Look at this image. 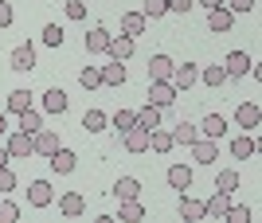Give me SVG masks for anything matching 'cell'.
<instances>
[{"label": "cell", "instance_id": "obj_40", "mask_svg": "<svg viewBox=\"0 0 262 223\" xmlns=\"http://www.w3.org/2000/svg\"><path fill=\"white\" fill-rule=\"evenodd\" d=\"M63 12H67V20H86V4L82 0H67Z\"/></svg>", "mask_w": 262, "mask_h": 223}, {"label": "cell", "instance_id": "obj_26", "mask_svg": "<svg viewBox=\"0 0 262 223\" xmlns=\"http://www.w3.org/2000/svg\"><path fill=\"white\" fill-rule=\"evenodd\" d=\"M43 110H47V114H63V110H67V94H63L59 86H51V90L43 94Z\"/></svg>", "mask_w": 262, "mask_h": 223}, {"label": "cell", "instance_id": "obj_33", "mask_svg": "<svg viewBox=\"0 0 262 223\" xmlns=\"http://www.w3.org/2000/svg\"><path fill=\"white\" fill-rule=\"evenodd\" d=\"M145 8H141V16L145 20H161L164 12H168V0H141Z\"/></svg>", "mask_w": 262, "mask_h": 223}, {"label": "cell", "instance_id": "obj_11", "mask_svg": "<svg viewBox=\"0 0 262 223\" xmlns=\"http://www.w3.org/2000/svg\"><path fill=\"white\" fill-rule=\"evenodd\" d=\"M47 161H51V168L59 172V176H67V172H75V165H78V157L71 153V149H63V145L55 149V153L47 157Z\"/></svg>", "mask_w": 262, "mask_h": 223}, {"label": "cell", "instance_id": "obj_35", "mask_svg": "<svg viewBox=\"0 0 262 223\" xmlns=\"http://www.w3.org/2000/svg\"><path fill=\"white\" fill-rule=\"evenodd\" d=\"M82 129H90V133L106 129V114H102V110H86V118H82Z\"/></svg>", "mask_w": 262, "mask_h": 223}, {"label": "cell", "instance_id": "obj_31", "mask_svg": "<svg viewBox=\"0 0 262 223\" xmlns=\"http://www.w3.org/2000/svg\"><path fill=\"white\" fill-rule=\"evenodd\" d=\"M196 137H200V129H196L192 122H180V125L172 129V141H176V145H192Z\"/></svg>", "mask_w": 262, "mask_h": 223}, {"label": "cell", "instance_id": "obj_22", "mask_svg": "<svg viewBox=\"0 0 262 223\" xmlns=\"http://www.w3.org/2000/svg\"><path fill=\"white\" fill-rule=\"evenodd\" d=\"M114 196H118V200H137V196H141V184H137L133 176H118V184H114Z\"/></svg>", "mask_w": 262, "mask_h": 223}, {"label": "cell", "instance_id": "obj_3", "mask_svg": "<svg viewBox=\"0 0 262 223\" xmlns=\"http://www.w3.org/2000/svg\"><path fill=\"white\" fill-rule=\"evenodd\" d=\"M176 94H180V90H176L172 82H149V102H153L157 110L172 106V102H176Z\"/></svg>", "mask_w": 262, "mask_h": 223}, {"label": "cell", "instance_id": "obj_18", "mask_svg": "<svg viewBox=\"0 0 262 223\" xmlns=\"http://www.w3.org/2000/svg\"><path fill=\"white\" fill-rule=\"evenodd\" d=\"M254 153H258V141H254V137L239 133L231 141V157H235V161H247V157H254Z\"/></svg>", "mask_w": 262, "mask_h": 223}, {"label": "cell", "instance_id": "obj_36", "mask_svg": "<svg viewBox=\"0 0 262 223\" xmlns=\"http://www.w3.org/2000/svg\"><path fill=\"white\" fill-rule=\"evenodd\" d=\"M133 125H137V114L133 110H118L114 114V129H118V133H125V129H133Z\"/></svg>", "mask_w": 262, "mask_h": 223}, {"label": "cell", "instance_id": "obj_13", "mask_svg": "<svg viewBox=\"0 0 262 223\" xmlns=\"http://www.w3.org/2000/svg\"><path fill=\"white\" fill-rule=\"evenodd\" d=\"M227 208H231V192H219V188H215L208 200H204V215H215V219L227 212Z\"/></svg>", "mask_w": 262, "mask_h": 223}, {"label": "cell", "instance_id": "obj_25", "mask_svg": "<svg viewBox=\"0 0 262 223\" xmlns=\"http://www.w3.org/2000/svg\"><path fill=\"white\" fill-rule=\"evenodd\" d=\"M137 125H141V129H157V125H161V110H157L153 102H145L141 110H137Z\"/></svg>", "mask_w": 262, "mask_h": 223}, {"label": "cell", "instance_id": "obj_14", "mask_svg": "<svg viewBox=\"0 0 262 223\" xmlns=\"http://www.w3.org/2000/svg\"><path fill=\"white\" fill-rule=\"evenodd\" d=\"M32 145H35V153L51 157L55 149H59V133H55V129H39V133H32Z\"/></svg>", "mask_w": 262, "mask_h": 223}, {"label": "cell", "instance_id": "obj_47", "mask_svg": "<svg viewBox=\"0 0 262 223\" xmlns=\"http://www.w3.org/2000/svg\"><path fill=\"white\" fill-rule=\"evenodd\" d=\"M200 4H204V8L211 12V8H219V4H223V0H200Z\"/></svg>", "mask_w": 262, "mask_h": 223}, {"label": "cell", "instance_id": "obj_48", "mask_svg": "<svg viewBox=\"0 0 262 223\" xmlns=\"http://www.w3.org/2000/svg\"><path fill=\"white\" fill-rule=\"evenodd\" d=\"M8 133V118H4V114H0V137Z\"/></svg>", "mask_w": 262, "mask_h": 223}, {"label": "cell", "instance_id": "obj_5", "mask_svg": "<svg viewBox=\"0 0 262 223\" xmlns=\"http://www.w3.org/2000/svg\"><path fill=\"white\" fill-rule=\"evenodd\" d=\"M251 67H254V63H251V55H247V51H231V55L223 59V71H227V78H243Z\"/></svg>", "mask_w": 262, "mask_h": 223}, {"label": "cell", "instance_id": "obj_23", "mask_svg": "<svg viewBox=\"0 0 262 223\" xmlns=\"http://www.w3.org/2000/svg\"><path fill=\"white\" fill-rule=\"evenodd\" d=\"M59 212H63V215H71V219H75V215H82V212H86V200H82L78 192H67L63 200H59Z\"/></svg>", "mask_w": 262, "mask_h": 223}, {"label": "cell", "instance_id": "obj_37", "mask_svg": "<svg viewBox=\"0 0 262 223\" xmlns=\"http://www.w3.org/2000/svg\"><path fill=\"white\" fill-rule=\"evenodd\" d=\"M78 82L86 90H94V86H102V67H86L82 75H78Z\"/></svg>", "mask_w": 262, "mask_h": 223}, {"label": "cell", "instance_id": "obj_39", "mask_svg": "<svg viewBox=\"0 0 262 223\" xmlns=\"http://www.w3.org/2000/svg\"><path fill=\"white\" fill-rule=\"evenodd\" d=\"M43 43L47 47H63V28H59V24H47L43 28Z\"/></svg>", "mask_w": 262, "mask_h": 223}, {"label": "cell", "instance_id": "obj_29", "mask_svg": "<svg viewBox=\"0 0 262 223\" xmlns=\"http://www.w3.org/2000/svg\"><path fill=\"white\" fill-rule=\"evenodd\" d=\"M121 32L125 35H141L145 32V16L141 12H125V16H121Z\"/></svg>", "mask_w": 262, "mask_h": 223}, {"label": "cell", "instance_id": "obj_2", "mask_svg": "<svg viewBox=\"0 0 262 223\" xmlns=\"http://www.w3.org/2000/svg\"><path fill=\"white\" fill-rule=\"evenodd\" d=\"M192 157H196L200 165H215L219 161V145H215V137H196V141H192Z\"/></svg>", "mask_w": 262, "mask_h": 223}, {"label": "cell", "instance_id": "obj_42", "mask_svg": "<svg viewBox=\"0 0 262 223\" xmlns=\"http://www.w3.org/2000/svg\"><path fill=\"white\" fill-rule=\"evenodd\" d=\"M12 188H16V172L4 165V168H0V192H12Z\"/></svg>", "mask_w": 262, "mask_h": 223}, {"label": "cell", "instance_id": "obj_41", "mask_svg": "<svg viewBox=\"0 0 262 223\" xmlns=\"http://www.w3.org/2000/svg\"><path fill=\"white\" fill-rule=\"evenodd\" d=\"M223 219H231V223H251V212H247V208H227Z\"/></svg>", "mask_w": 262, "mask_h": 223}, {"label": "cell", "instance_id": "obj_4", "mask_svg": "<svg viewBox=\"0 0 262 223\" xmlns=\"http://www.w3.org/2000/svg\"><path fill=\"white\" fill-rule=\"evenodd\" d=\"M231 24H235V12H231L227 4H219V8L208 12V28H211L215 35H227V32H231Z\"/></svg>", "mask_w": 262, "mask_h": 223}, {"label": "cell", "instance_id": "obj_43", "mask_svg": "<svg viewBox=\"0 0 262 223\" xmlns=\"http://www.w3.org/2000/svg\"><path fill=\"white\" fill-rule=\"evenodd\" d=\"M223 4H227L231 12H251L254 8V0H223Z\"/></svg>", "mask_w": 262, "mask_h": 223}, {"label": "cell", "instance_id": "obj_19", "mask_svg": "<svg viewBox=\"0 0 262 223\" xmlns=\"http://www.w3.org/2000/svg\"><path fill=\"white\" fill-rule=\"evenodd\" d=\"M180 215H184L188 223H200L204 219V200H192L188 192H180Z\"/></svg>", "mask_w": 262, "mask_h": 223}, {"label": "cell", "instance_id": "obj_16", "mask_svg": "<svg viewBox=\"0 0 262 223\" xmlns=\"http://www.w3.org/2000/svg\"><path fill=\"white\" fill-rule=\"evenodd\" d=\"M28 204L47 208V204H51V184H47V180H32V184H28Z\"/></svg>", "mask_w": 262, "mask_h": 223}, {"label": "cell", "instance_id": "obj_7", "mask_svg": "<svg viewBox=\"0 0 262 223\" xmlns=\"http://www.w3.org/2000/svg\"><path fill=\"white\" fill-rule=\"evenodd\" d=\"M8 63H12V71H32V67H35V47H32V43H20V47H12Z\"/></svg>", "mask_w": 262, "mask_h": 223}, {"label": "cell", "instance_id": "obj_28", "mask_svg": "<svg viewBox=\"0 0 262 223\" xmlns=\"http://www.w3.org/2000/svg\"><path fill=\"white\" fill-rule=\"evenodd\" d=\"M102 86H125V67H121V63L102 67Z\"/></svg>", "mask_w": 262, "mask_h": 223}, {"label": "cell", "instance_id": "obj_10", "mask_svg": "<svg viewBox=\"0 0 262 223\" xmlns=\"http://www.w3.org/2000/svg\"><path fill=\"white\" fill-rule=\"evenodd\" d=\"M133 47H137V43H133V35H110V47H106V51L114 55V63H125V59L133 55Z\"/></svg>", "mask_w": 262, "mask_h": 223}, {"label": "cell", "instance_id": "obj_12", "mask_svg": "<svg viewBox=\"0 0 262 223\" xmlns=\"http://www.w3.org/2000/svg\"><path fill=\"white\" fill-rule=\"evenodd\" d=\"M168 188L172 192H188L192 188V168L188 165H172L168 168Z\"/></svg>", "mask_w": 262, "mask_h": 223}, {"label": "cell", "instance_id": "obj_45", "mask_svg": "<svg viewBox=\"0 0 262 223\" xmlns=\"http://www.w3.org/2000/svg\"><path fill=\"white\" fill-rule=\"evenodd\" d=\"M192 4H196V0H168V12H180V16H184Z\"/></svg>", "mask_w": 262, "mask_h": 223}, {"label": "cell", "instance_id": "obj_9", "mask_svg": "<svg viewBox=\"0 0 262 223\" xmlns=\"http://www.w3.org/2000/svg\"><path fill=\"white\" fill-rule=\"evenodd\" d=\"M196 78H200V67L196 63H184V67H172V78H168V82H172L176 90H188V86H196Z\"/></svg>", "mask_w": 262, "mask_h": 223}, {"label": "cell", "instance_id": "obj_44", "mask_svg": "<svg viewBox=\"0 0 262 223\" xmlns=\"http://www.w3.org/2000/svg\"><path fill=\"white\" fill-rule=\"evenodd\" d=\"M8 24H12V4L0 0V28H8Z\"/></svg>", "mask_w": 262, "mask_h": 223}, {"label": "cell", "instance_id": "obj_34", "mask_svg": "<svg viewBox=\"0 0 262 223\" xmlns=\"http://www.w3.org/2000/svg\"><path fill=\"white\" fill-rule=\"evenodd\" d=\"M200 78L215 90V86H223V82H227V71H223V67H204V71H200Z\"/></svg>", "mask_w": 262, "mask_h": 223}, {"label": "cell", "instance_id": "obj_38", "mask_svg": "<svg viewBox=\"0 0 262 223\" xmlns=\"http://www.w3.org/2000/svg\"><path fill=\"white\" fill-rule=\"evenodd\" d=\"M16 219H20V204L0 200V223H16Z\"/></svg>", "mask_w": 262, "mask_h": 223}, {"label": "cell", "instance_id": "obj_15", "mask_svg": "<svg viewBox=\"0 0 262 223\" xmlns=\"http://www.w3.org/2000/svg\"><path fill=\"white\" fill-rule=\"evenodd\" d=\"M125 149H129V153H145V149H149V129H141V125H133V129H125Z\"/></svg>", "mask_w": 262, "mask_h": 223}, {"label": "cell", "instance_id": "obj_1", "mask_svg": "<svg viewBox=\"0 0 262 223\" xmlns=\"http://www.w3.org/2000/svg\"><path fill=\"white\" fill-rule=\"evenodd\" d=\"M4 149H8V157L12 161H24V157H32L35 153V145H32V133H8V141H4Z\"/></svg>", "mask_w": 262, "mask_h": 223}, {"label": "cell", "instance_id": "obj_32", "mask_svg": "<svg viewBox=\"0 0 262 223\" xmlns=\"http://www.w3.org/2000/svg\"><path fill=\"white\" fill-rule=\"evenodd\" d=\"M215 188L219 192H235L239 188V172H235V168H223V172L215 176Z\"/></svg>", "mask_w": 262, "mask_h": 223}, {"label": "cell", "instance_id": "obj_27", "mask_svg": "<svg viewBox=\"0 0 262 223\" xmlns=\"http://www.w3.org/2000/svg\"><path fill=\"white\" fill-rule=\"evenodd\" d=\"M118 219H121V223H141V219H145V208H141L137 200H121Z\"/></svg>", "mask_w": 262, "mask_h": 223}, {"label": "cell", "instance_id": "obj_6", "mask_svg": "<svg viewBox=\"0 0 262 223\" xmlns=\"http://www.w3.org/2000/svg\"><path fill=\"white\" fill-rule=\"evenodd\" d=\"M235 122H239V129H258V122H262L258 102H243L239 110H235Z\"/></svg>", "mask_w": 262, "mask_h": 223}, {"label": "cell", "instance_id": "obj_20", "mask_svg": "<svg viewBox=\"0 0 262 223\" xmlns=\"http://www.w3.org/2000/svg\"><path fill=\"white\" fill-rule=\"evenodd\" d=\"M227 133V118H219V114H208V118H204V125H200V137H223Z\"/></svg>", "mask_w": 262, "mask_h": 223}, {"label": "cell", "instance_id": "obj_8", "mask_svg": "<svg viewBox=\"0 0 262 223\" xmlns=\"http://www.w3.org/2000/svg\"><path fill=\"white\" fill-rule=\"evenodd\" d=\"M172 59L168 55H153L149 59V82H168V78H172Z\"/></svg>", "mask_w": 262, "mask_h": 223}, {"label": "cell", "instance_id": "obj_21", "mask_svg": "<svg viewBox=\"0 0 262 223\" xmlns=\"http://www.w3.org/2000/svg\"><path fill=\"white\" fill-rule=\"evenodd\" d=\"M106 47H110V32H106V28H90V32H86V51H90V55H102Z\"/></svg>", "mask_w": 262, "mask_h": 223}, {"label": "cell", "instance_id": "obj_30", "mask_svg": "<svg viewBox=\"0 0 262 223\" xmlns=\"http://www.w3.org/2000/svg\"><path fill=\"white\" fill-rule=\"evenodd\" d=\"M28 106H32V90H12V94H8V110L12 114H24V110H28Z\"/></svg>", "mask_w": 262, "mask_h": 223}, {"label": "cell", "instance_id": "obj_17", "mask_svg": "<svg viewBox=\"0 0 262 223\" xmlns=\"http://www.w3.org/2000/svg\"><path fill=\"white\" fill-rule=\"evenodd\" d=\"M149 149H153V153H172L176 141H172V133H168V129H161V125H157V129H149Z\"/></svg>", "mask_w": 262, "mask_h": 223}, {"label": "cell", "instance_id": "obj_24", "mask_svg": "<svg viewBox=\"0 0 262 223\" xmlns=\"http://www.w3.org/2000/svg\"><path fill=\"white\" fill-rule=\"evenodd\" d=\"M16 118H20V133H39V129H43V118H39V110H32V106L24 114H16Z\"/></svg>", "mask_w": 262, "mask_h": 223}, {"label": "cell", "instance_id": "obj_46", "mask_svg": "<svg viewBox=\"0 0 262 223\" xmlns=\"http://www.w3.org/2000/svg\"><path fill=\"white\" fill-rule=\"evenodd\" d=\"M8 161H12V157H8V149H4V145H0V168H4V165H8Z\"/></svg>", "mask_w": 262, "mask_h": 223}]
</instances>
